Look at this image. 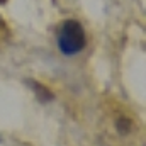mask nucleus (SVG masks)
Listing matches in <instances>:
<instances>
[{
	"label": "nucleus",
	"instance_id": "f257e3e1",
	"mask_svg": "<svg viewBox=\"0 0 146 146\" xmlns=\"http://www.w3.org/2000/svg\"><path fill=\"white\" fill-rule=\"evenodd\" d=\"M56 41H58L60 51L66 56L78 54L80 51H83V48L87 44L85 31L78 21H65L58 31Z\"/></svg>",
	"mask_w": 146,
	"mask_h": 146
},
{
	"label": "nucleus",
	"instance_id": "f03ea898",
	"mask_svg": "<svg viewBox=\"0 0 146 146\" xmlns=\"http://www.w3.org/2000/svg\"><path fill=\"white\" fill-rule=\"evenodd\" d=\"M31 85H33V88H36L34 92H36V95L42 100V102H49V100H53L54 97H53V94L46 88V87H42L41 83H36V82H29Z\"/></svg>",
	"mask_w": 146,
	"mask_h": 146
},
{
	"label": "nucleus",
	"instance_id": "7ed1b4c3",
	"mask_svg": "<svg viewBox=\"0 0 146 146\" xmlns=\"http://www.w3.org/2000/svg\"><path fill=\"white\" fill-rule=\"evenodd\" d=\"M129 126H131V122H129L127 119H124V117L117 121V129H119L121 133H127V131H129Z\"/></svg>",
	"mask_w": 146,
	"mask_h": 146
},
{
	"label": "nucleus",
	"instance_id": "20e7f679",
	"mask_svg": "<svg viewBox=\"0 0 146 146\" xmlns=\"http://www.w3.org/2000/svg\"><path fill=\"white\" fill-rule=\"evenodd\" d=\"M3 2H5V0H0V3H3Z\"/></svg>",
	"mask_w": 146,
	"mask_h": 146
}]
</instances>
